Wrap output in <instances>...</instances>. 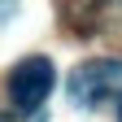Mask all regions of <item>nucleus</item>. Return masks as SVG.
Listing matches in <instances>:
<instances>
[{"instance_id":"3","label":"nucleus","mask_w":122,"mask_h":122,"mask_svg":"<svg viewBox=\"0 0 122 122\" xmlns=\"http://www.w3.org/2000/svg\"><path fill=\"white\" fill-rule=\"evenodd\" d=\"M118 122H122V96H118Z\"/></svg>"},{"instance_id":"1","label":"nucleus","mask_w":122,"mask_h":122,"mask_svg":"<svg viewBox=\"0 0 122 122\" xmlns=\"http://www.w3.org/2000/svg\"><path fill=\"white\" fill-rule=\"evenodd\" d=\"M52 83H57V74H52L48 57H22L18 66H13V74H9V100H13V109L35 113L39 105L48 100Z\"/></svg>"},{"instance_id":"2","label":"nucleus","mask_w":122,"mask_h":122,"mask_svg":"<svg viewBox=\"0 0 122 122\" xmlns=\"http://www.w3.org/2000/svg\"><path fill=\"white\" fill-rule=\"evenodd\" d=\"M105 96H122V61H83L70 74V100L100 105Z\"/></svg>"}]
</instances>
